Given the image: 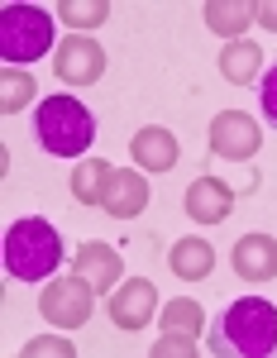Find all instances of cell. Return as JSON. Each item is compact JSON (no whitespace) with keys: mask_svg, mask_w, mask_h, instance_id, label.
Listing matches in <instances>:
<instances>
[{"mask_svg":"<svg viewBox=\"0 0 277 358\" xmlns=\"http://www.w3.org/2000/svg\"><path fill=\"white\" fill-rule=\"evenodd\" d=\"M211 354H239V358H268L277 354V306L263 296H244L220 315Z\"/></svg>","mask_w":277,"mask_h":358,"instance_id":"1","label":"cell"},{"mask_svg":"<svg viewBox=\"0 0 277 358\" xmlns=\"http://www.w3.org/2000/svg\"><path fill=\"white\" fill-rule=\"evenodd\" d=\"M67 258H62V234L38 215H24L5 229V273L15 282H43L53 277Z\"/></svg>","mask_w":277,"mask_h":358,"instance_id":"2","label":"cell"},{"mask_svg":"<svg viewBox=\"0 0 277 358\" xmlns=\"http://www.w3.org/2000/svg\"><path fill=\"white\" fill-rule=\"evenodd\" d=\"M34 134L48 158H82L96 138V115L72 96H48L34 110Z\"/></svg>","mask_w":277,"mask_h":358,"instance_id":"3","label":"cell"},{"mask_svg":"<svg viewBox=\"0 0 277 358\" xmlns=\"http://www.w3.org/2000/svg\"><path fill=\"white\" fill-rule=\"evenodd\" d=\"M53 48V20L38 5H5L0 10V62L24 67Z\"/></svg>","mask_w":277,"mask_h":358,"instance_id":"4","label":"cell"},{"mask_svg":"<svg viewBox=\"0 0 277 358\" xmlns=\"http://www.w3.org/2000/svg\"><path fill=\"white\" fill-rule=\"evenodd\" d=\"M38 310H43V320L57 325V330H82L86 320H91V310H96V287L77 273L53 277L43 287V296H38Z\"/></svg>","mask_w":277,"mask_h":358,"instance_id":"5","label":"cell"},{"mask_svg":"<svg viewBox=\"0 0 277 358\" xmlns=\"http://www.w3.org/2000/svg\"><path fill=\"white\" fill-rule=\"evenodd\" d=\"M53 72H57V82H67V86L101 82V72H106V48H101L91 34H67L53 48Z\"/></svg>","mask_w":277,"mask_h":358,"instance_id":"6","label":"cell"},{"mask_svg":"<svg viewBox=\"0 0 277 358\" xmlns=\"http://www.w3.org/2000/svg\"><path fill=\"white\" fill-rule=\"evenodd\" d=\"M258 143H263V129L253 124L249 115L220 110L215 120H211V148H215V158H229V163H249L253 153H258Z\"/></svg>","mask_w":277,"mask_h":358,"instance_id":"7","label":"cell"},{"mask_svg":"<svg viewBox=\"0 0 277 358\" xmlns=\"http://www.w3.org/2000/svg\"><path fill=\"white\" fill-rule=\"evenodd\" d=\"M106 310H111V320L120 330H143L153 320V310H158V292H153L148 277H125L106 296Z\"/></svg>","mask_w":277,"mask_h":358,"instance_id":"8","label":"cell"},{"mask_svg":"<svg viewBox=\"0 0 277 358\" xmlns=\"http://www.w3.org/2000/svg\"><path fill=\"white\" fill-rule=\"evenodd\" d=\"M72 273L86 277L91 287H96V296H106L120 287V277H125V258L115 253L111 244H101V239H86L77 248V258H72Z\"/></svg>","mask_w":277,"mask_h":358,"instance_id":"9","label":"cell"},{"mask_svg":"<svg viewBox=\"0 0 277 358\" xmlns=\"http://www.w3.org/2000/svg\"><path fill=\"white\" fill-rule=\"evenodd\" d=\"M182 206L201 224H225L229 210H234V192L225 187L220 177H196L192 187H187V196H182Z\"/></svg>","mask_w":277,"mask_h":358,"instance_id":"10","label":"cell"},{"mask_svg":"<svg viewBox=\"0 0 277 358\" xmlns=\"http://www.w3.org/2000/svg\"><path fill=\"white\" fill-rule=\"evenodd\" d=\"M129 153H134L138 172H172L177 158H182V148H177V134L163 129V124H143L129 143Z\"/></svg>","mask_w":277,"mask_h":358,"instance_id":"11","label":"cell"},{"mask_svg":"<svg viewBox=\"0 0 277 358\" xmlns=\"http://www.w3.org/2000/svg\"><path fill=\"white\" fill-rule=\"evenodd\" d=\"M234 273L244 282H273L277 277V239L273 234H244L234 239Z\"/></svg>","mask_w":277,"mask_h":358,"instance_id":"12","label":"cell"},{"mask_svg":"<svg viewBox=\"0 0 277 358\" xmlns=\"http://www.w3.org/2000/svg\"><path fill=\"white\" fill-rule=\"evenodd\" d=\"M143 210H148V177L115 167L111 192H106V215H111V220H138Z\"/></svg>","mask_w":277,"mask_h":358,"instance_id":"13","label":"cell"},{"mask_svg":"<svg viewBox=\"0 0 277 358\" xmlns=\"http://www.w3.org/2000/svg\"><path fill=\"white\" fill-rule=\"evenodd\" d=\"M167 268H172V277H182V282H201V277H211V268H215V248L206 244L201 234H187V239L172 244Z\"/></svg>","mask_w":277,"mask_h":358,"instance_id":"14","label":"cell"},{"mask_svg":"<svg viewBox=\"0 0 277 358\" xmlns=\"http://www.w3.org/2000/svg\"><path fill=\"white\" fill-rule=\"evenodd\" d=\"M258 67H263V48L253 43V38H234V43H225L220 53V77L234 86H249L258 82Z\"/></svg>","mask_w":277,"mask_h":358,"instance_id":"15","label":"cell"},{"mask_svg":"<svg viewBox=\"0 0 277 358\" xmlns=\"http://www.w3.org/2000/svg\"><path fill=\"white\" fill-rule=\"evenodd\" d=\"M201 15H206V29L220 34L225 43H234V38L253 24V5H249V0H211Z\"/></svg>","mask_w":277,"mask_h":358,"instance_id":"16","label":"cell"},{"mask_svg":"<svg viewBox=\"0 0 277 358\" xmlns=\"http://www.w3.org/2000/svg\"><path fill=\"white\" fill-rule=\"evenodd\" d=\"M111 177H115V167L106 163V158H86V163H77V172H72V196H77L82 206H106Z\"/></svg>","mask_w":277,"mask_h":358,"instance_id":"17","label":"cell"},{"mask_svg":"<svg viewBox=\"0 0 277 358\" xmlns=\"http://www.w3.org/2000/svg\"><path fill=\"white\" fill-rule=\"evenodd\" d=\"M34 96H38V82L24 67H5V77H0V110L5 115L24 110V106H34Z\"/></svg>","mask_w":277,"mask_h":358,"instance_id":"18","label":"cell"},{"mask_svg":"<svg viewBox=\"0 0 277 358\" xmlns=\"http://www.w3.org/2000/svg\"><path fill=\"white\" fill-rule=\"evenodd\" d=\"M111 15V0H57V20L67 29H96L106 24Z\"/></svg>","mask_w":277,"mask_h":358,"instance_id":"19","label":"cell"},{"mask_svg":"<svg viewBox=\"0 0 277 358\" xmlns=\"http://www.w3.org/2000/svg\"><path fill=\"white\" fill-rule=\"evenodd\" d=\"M201 325H206V315H201V306H196L192 296H177V301L163 306V330H177V334L201 339Z\"/></svg>","mask_w":277,"mask_h":358,"instance_id":"20","label":"cell"},{"mask_svg":"<svg viewBox=\"0 0 277 358\" xmlns=\"http://www.w3.org/2000/svg\"><path fill=\"white\" fill-rule=\"evenodd\" d=\"M192 354H196V339H192V334L163 330V339H153V358H192Z\"/></svg>","mask_w":277,"mask_h":358,"instance_id":"21","label":"cell"},{"mask_svg":"<svg viewBox=\"0 0 277 358\" xmlns=\"http://www.w3.org/2000/svg\"><path fill=\"white\" fill-rule=\"evenodd\" d=\"M43 354H53V358H77V349H72L67 339H29V344H24V358H43Z\"/></svg>","mask_w":277,"mask_h":358,"instance_id":"22","label":"cell"},{"mask_svg":"<svg viewBox=\"0 0 277 358\" xmlns=\"http://www.w3.org/2000/svg\"><path fill=\"white\" fill-rule=\"evenodd\" d=\"M258 106L268 115V124L277 129V67H268V77L258 82Z\"/></svg>","mask_w":277,"mask_h":358,"instance_id":"23","label":"cell"},{"mask_svg":"<svg viewBox=\"0 0 277 358\" xmlns=\"http://www.w3.org/2000/svg\"><path fill=\"white\" fill-rule=\"evenodd\" d=\"M253 20L277 34V0H258V5H253Z\"/></svg>","mask_w":277,"mask_h":358,"instance_id":"24","label":"cell"}]
</instances>
